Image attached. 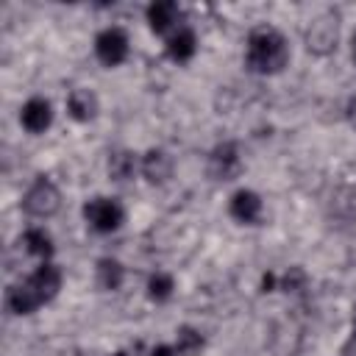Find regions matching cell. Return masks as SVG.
<instances>
[{"instance_id":"1","label":"cell","mask_w":356,"mask_h":356,"mask_svg":"<svg viewBox=\"0 0 356 356\" xmlns=\"http://www.w3.org/2000/svg\"><path fill=\"white\" fill-rule=\"evenodd\" d=\"M245 67L253 75H278L292 58L286 36L275 25H256L245 39Z\"/></svg>"},{"instance_id":"22","label":"cell","mask_w":356,"mask_h":356,"mask_svg":"<svg viewBox=\"0 0 356 356\" xmlns=\"http://www.w3.org/2000/svg\"><path fill=\"white\" fill-rule=\"evenodd\" d=\"M348 120H350V125H356V95L348 100Z\"/></svg>"},{"instance_id":"4","label":"cell","mask_w":356,"mask_h":356,"mask_svg":"<svg viewBox=\"0 0 356 356\" xmlns=\"http://www.w3.org/2000/svg\"><path fill=\"white\" fill-rule=\"evenodd\" d=\"M339 42V14L334 8H323L303 28V44L312 56H328Z\"/></svg>"},{"instance_id":"20","label":"cell","mask_w":356,"mask_h":356,"mask_svg":"<svg viewBox=\"0 0 356 356\" xmlns=\"http://www.w3.org/2000/svg\"><path fill=\"white\" fill-rule=\"evenodd\" d=\"M147 356H178V350L172 348V342H159V345L150 348Z\"/></svg>"},{"instance_id":"9","label":"cell","mask_w":356,"mask_h":356,"mask_svg":"<svg viewBox=\"0 0 356 356\" xmlns=\"http://www.w3.org/2000/svg\"><path fill=\"white\" fill-rule=\"evenodd\" d=\"M53 120H56V111H53V103L42 95H33L28 97L22 106H19V125L22 131H28L31 136H42L53 128Z\"/></svg>"},{"instance_id":"24","label":"cell","mask_w":356,"mask_h":356,"mask_svg":"<svg viewBox=\"0 0 356 356\" xmlns=\"http://www.w3.org/2000/svg\"><path fill=\"white\" fill-rule=\"evenodd\" d=\"M350 334H356V303L350 309Z\"/></svg>"},{"instance_id":"14","label":"cell","mask_w":356,"mask_h":356,"mask_svg":"<svg viewBox=\"0 0 356 356\" xmlns=\"http://www.w3.org/2000/svg\"><path fill=\"white\" fill-rule=\"evenodd\" d=\"M164 53L170 61L175 64H186L195 58L197 53V33L189 28V25H181L178 31H172L167 39H164Z\"/></svg>"},{"instance_id":"11","label":"cell","mask_w":356,"mask_h":356,"mask_svg":"<svg viewBox=\"0 0 356 356\" xmlns=\"http://www.w3.org/2000/svg\"><path fill=\"white\" fill-rule=\"evenodd\" d=\"M172 167H175V161L164 147H147L139 156V175L150 186H164L172 178Z\"/></svg>"},{"instance_id":"12","label":"cell","mask_w":356,"mask_h":356,"mask_svg":"<svg viewBox=\"0 0 356 356\" xmlns=\"http://www.w3.org/2000/svg\"><path fill=\"white\" fill-rule=\"evenodd\" d=\"M64 108H67V117L70 120H75V122L83 125V122H92L100 114V97L89 86H75V89L67 92Z\"/></svg>"},{"instance_id":"15","label":"cell","mask_w":356,"mask_h":356,"mask_svg":"<svg viewBox=\"0 0 356 356\" xmlns=\"http://www.w3.org/2000/svg\"><path fill=\"white\" fill-rule=\"evenodd\" d=\"M95 284L103 292H120L125 284V264L114 256H100L95 261Z\"/></svg>"},{"instance_id":"23","label":"cell","mask_w":356,"mask_h":356,"mask_svg":"<svg viewBox=\"0 0 356 356\" xmlns=\"http://www.w3.org/2000/svg\"><path fill=\"white\" fill-rule=\"evenodd\" d=\"M350 58H353V64H356V31L350 33Z\"/></svg>"},{"instance_id":"19","label":"cell","mask_w":356,"mask_h":356,"mask_svg":"<svg viewBox=\"0 0 356 356\" xmlns=\"http://www.w3.org/2000/svg\"><path fill=\"white\" fill-rule=\"evenodd\" d=\"M306 281H309V275H306V270L300 264H292L284 273H278V289L286 292V295L289 292H300L306 286Z\"/></svg>"},{"instance_id":"21","label":"cell","mask_w":356,"mask_h":356,"mask_svg":"<svg viewBox=\"0 0 356 356\" xmlns=\"http://www.w3.org/2000/svg\"><path fill=\"white\" fill-rule=\"evenodd\" d=\"M278 289V273H264L261 275V292H275Z\"/></svg>"},{"instance_id":"13","label":"cell","mask_w":356,"mask_h":356,"mask_svg":"<svg viewBox=\"0 0 356 356\" xmlns=\"http://www.w3.org/2000/svg\"><path fill=\"white\" fill-rule=\"evenodd\" d=\"M19 248L36 261H53V253H56V242L44 225H28L19 234Z\"/></svg>"},{"instance_id":"2","label":"cell","mask_w":356,"mask_h":356,"mask_svg":"<svg viewBox=\"0 0 356 356\" xmlns=\"http://www.w3.org/2000/svg\"><path fill=\"white\" fill-rule=\"evenodd\" d=\"M19 209L31 220H50L61 209V189L47 175H36L19 197Z\"/></svg>"},{"instance_id":"10","label":"cell","mask_w":356,"mask_h":356,"mask_svg":"<svg viewBox=\"0 0 356 356\" xmlns=\"http://www.w3.org/2000/svg\"><path fill=\"white\" fill-rule=\"evenodd\" d=\"M145 22L150 28V33L156 36H170L172 31H178L184 25V14H181V6L172 3V0H156L145 8Z\"/></svg>"},{"instance_id":"7","label":"cell","mask_w":356,"mask_h":356,"mask_svg":"<svg viewBox=\"0 0 356 356\" xmlns=\"http://www.w3.org/2000/svg\"><path fill=\"white\" fill-rule=\"evenodd\" d=\"M242 167H245V161H242V153H239L236 142H220V145L211 147V153H209V175L214 181H222V184L234 181V178L242 175Z\"/></svg>"},{"instance_id":"8","label":"cell","mask_w":356,"mask_h":356,"mask_svg":"<svg viewBox=\"0 0 356 356\" xmlns=\"http://www.w3.org/2000/svg\"><path fill=\"white\" fill-rule=\"evenodd\" d=\"M264 214V200L256 189L250 186H239L231 192L228 197V217L236 222V225H259Z\"/></svg>"},{"instance_id":"18","label":"cell","mask_w":356,"mask_h":356,"mask_svg":"<svg viewBox=\"0 0 356 356\" xmlns=\"http://www.w3.org/2000/svg\"><path fill=\"white\" fill-rule=\"evenodd\" d=\"M145 295L153 300V303H167L172 295H175V278L164 270H156L147 275V284H145Z\"/></svg>"},{"instance_id":"17","label":"cell","mask_w":356,"mask_h":356,"mask_svg":"<svg viewBox=\"0 0 356 356\" xmlns=\"http://www.w3.org/2000/svg\"><path fill=\"white\" fill-rule=\"evenodd\" d=\"M172 348L178 350V356H200L203 348H206V337H203V331L195 328V325H178V328H175Z\"/></svg>"},{"instance_id":"25","label":"cell","mask_w":356,"mask_h":356,"mask_svg":"<svg viewBox=\"0 0 356 356\" xmlns=\"http://www.w3.org/2000/svg\"><path fill=\"white\" fill-rule=\"evenodd\" d=\"M106 356H128L125 350H111V353H106Z\"/></svg>"},{"instance_id":"16","label":"cell","mask_w":356,"mask_h":356,"mask_svg":"<svg viewBox=\"0 0 356 356\" xmlns=\"http://www.w3.org/2000/svg\"><path fill=\"white\" fill-rule=\"evenodd\" d=\"M106 170H108V178H111V181L125 184V181H131L134 175H139V153H134V150H128V147H117V150L108 153Z\"/></svg>"},{"instance_id":"5","label":"cell","mask_w":356,"mask_h":356,"mask_svg":"<svg viewBox=\"0 0 356 356\" xmlns=\"http://www.w3.org/2000/svg\"><path fill=\"white\" fill-rule=\"evenodd\" d=\"M92 50H95V58L106 67V70H114L120 67L128 53H131V36L122 25H106L103 31H97L95 42H92Z\"/></svg>"},{"instance_id":"3","label":"cell","mask_w":356,"mask_h":356,"mask_svg":"<svg viewBox=\"0 0 356 356\" xmlns=\"http://www.w3.org/2000/svg\"><path fill=\"white\" fill-rule=\"evenodd\" d=\"M83 222L89 231L100 234V236H108V234H117L125 222V209L117 197L111 195H95V197H86L83 209Z\"/></svg>"},{"instance_id":"6","label":"cell","mask_w":356,"mask_h":356,"mask_svg":"<svg viewBox=\"0 0 356 356\" xmlns=\"http://www.w3.org/2000/svg\"><path fill=\"white\" fill-rule=\"evenodd\" d=\"M22 284L28 286V292L33 295V300H36L39 309H42L44 303H50V300L61 292L64 273H61V267L53 264V261H39V264L22 278Z\"/></svg>"}]
</instances>
